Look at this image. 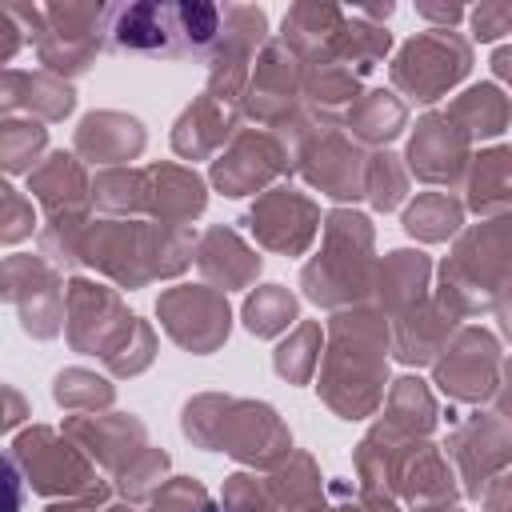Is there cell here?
Segmentation results:
<instances>
[{
    "mask_svg": "<svg viewBox=\"0 0 512 512\" xmlns=\"http://www.w3.org/2000/svg\"><path fill=\"white\" fill-rule=\"evenodd\" d=\"M220 32V8L200 0H140L104 12V40L116 52L176 60L200 52Z\"/></svg>",
    "mask_w": 512,
    "mask_h": 512,
    "instance_id": "obj_1",
    "label": "cell"
},
{
    "mask_svg": "<svg viewBox=\"0 0 512 512\" xmlns=\"http://www.w3.org/2000/svg\"><path fill=\"white\" fill-rule=\"evenodd\" d=\"M24 508V476L16 460L0 448V512H20Z\"/></svg>",
    "mask_w": 512,
    "mask_h": 512,
    "instance_id": "obj_2",
    "label": "cell"
},
{
    "mask_svg": "<svg viewBox=\"0 0 512 512\" xmlns=\"http://www.w3.org/2000/svg\"><path fill=\"white\" fill-rule=\"evenodd\" d=\"M204 512H224V508H204Z\"/></svg>",
    "mask_w": 512,
    "mask_h": 512,
    "instance_id": "obj_3",
    "label": "cell"
}]
</instances>
